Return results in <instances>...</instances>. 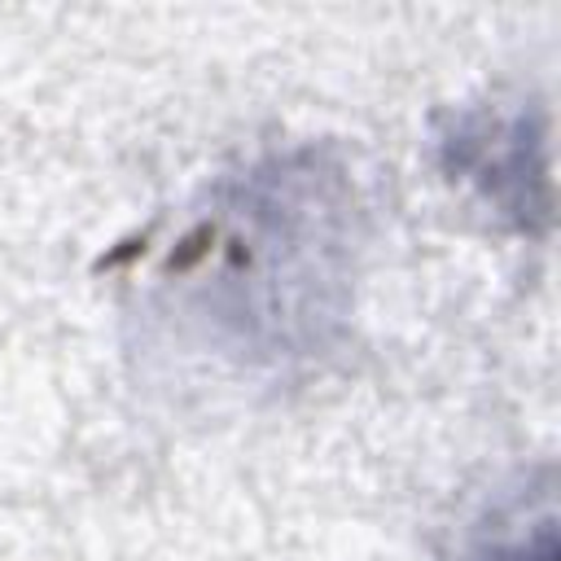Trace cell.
<instances>
[{
	"instance_id": "3957f363",
	"label": "cell",
	"mask_w": 561,
	"mask_h": 561,
	"mask_svg": "<svg viewBox=\"0 0 561 561\" xmlns=\"http://www.w3.org/2000/svg\"><path fill=\"white\" fill-rule=\"evenodd\" d=\"M456 561H557L552 482H526L500 495L469 526Z\"/></svg>"
},
{
	"instance_id": "6da1fadb",
	"label": "cell",
	"mask_w": 561,
	"mask_h": 561,
	"mask_svg": "<svg viewBox=\"0 0 561 561\" xmlns=\"http://www.w3.org/2000/svg\"><path fill=\"white\" fill-rule=\"evenodd\" d=\"M359 193L316 145L272 149L215 180L158 267L167 316L237 373H294L346 329Z\"/></svg>"
},
{
	"instance_id": "7a4b0ae2",
	"label": "cell",
	"mask_w": 561,
	"mask_h": 561,
	"mask_svg": "<svg viewBox=\"0 0 561 561\" xmlns=\"http://www.w3.org/2000/svg\"><path fill=\"white\" fill-rule=\"evenodd\" d=\"M438 167L513 232H543L552 219L548 118L535 101H482L451 110L434 131Z\"/></svg>"
}]
</instances>
